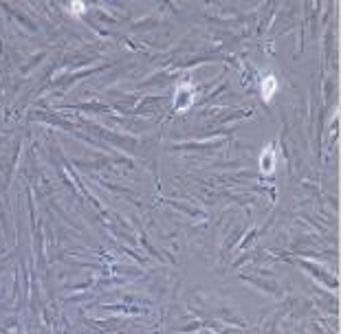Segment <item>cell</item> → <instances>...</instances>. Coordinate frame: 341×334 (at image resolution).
<instances>
[{
  "instance_id": "cell-1",
  "label": "cell",
  "mask_w": 341,
  "mask_h": 334,
  "mask_svg": "<svg viewBox=\"0 0 341 334\" xmlns=\"http://www.w3.org/2000/svg\"><path fill=\"white\" fill-rule=\"evenodd\" d=\"M275 90H278V80H275L273 75H266L262 82V97L264 102H271V97L275 94Z\"/></svg>"
},
{
  "instance_id": "cell-2",
  "label": "cell",
  "mask_w": 341,
  "mask_h": 334,
  "mask_svg": "<svg viewBox=\"0 0 341 334\" xmlns=\"http://www.w3.org/2000/svg\"><path fill=\"white\" fill-rule=\"evenodd\" d=\"M194 99V90H192L190 86H180V90H178V94H176V104L180 106V108H187L190 106V102Z\"/></svg>"
}]
</instances>
